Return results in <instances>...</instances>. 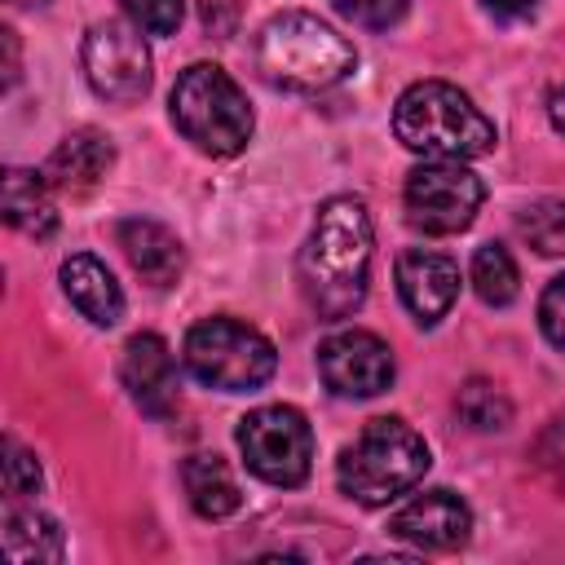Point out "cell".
<instances>
[{
	"label": "cell",
	"mask_w": 565,
	"mask_h": 565,
	"mask_svg": "<svg viewBox=\"0 0 565 565\" xmlns=\"http://www.w3.org/2000/svg\"><path fill=\"white\" fill-rule=\"evenodd\" d=\"M371 247H375V230L366 203L353 194H331L318 207L313 230L296 256L300 291L322 322H340L362 309L371 278Z\"/></svg>",
	"instance_id": "6da1fadb"
},
{
	"label": "cell",
	"mask_w": 565,
	"mask_h": 565,
	"mask_svg": "<svg viewBox=\"0 0 565 565\" xmlns=\"http://www.w3.org/2000/svg\"><path fill=\"white\" fill-rule=\"evenodd\" d=\"M353 44L305 9L274 13L256 35V71L287 93H322L353 75Z\"/></svg>",
	"instance_id": "7a4b0ae2"
},
{
	"label": "cell",
	"mask_w": 565,
	"mask_h": 565,
	"mask_svg": "<svg viewBox=\"0 0 565 565\" xmlns=\"http://www.w3.org/2000/svg\"><path fill=\"white\" fill-rule=\"evenodd\" d=\"M393 132L411 154L424 159H477L494 150V124L463 88L446 79L411 84L393 106Z\"/></svg>",
	"instance_id": "3957f363"
},
{
	"label": "cell",
	"mask_w": 565,
	"mask_h": 565,
	"mask_svg": "<svg viewBox=\"0 0 565 565\" xmlns=\"http://www.w3.org/2000/svg\"><path fill=\"white\" fill-rule=\"evenodd\" d=\"M428 446L424 437L406 424V419H371L344 450L335 463V481L340 490L362 503V508H384L393 499H402L406 490H415L428 472Z\"/></svg>",
	"instance_id": "277c9868"
},
{
	"label": "cell",
	"mask_w": 565,
	"mask_h": 565,
	"mask_svg": "<svg viewBox=\"0 0 565 565\" xmlns=\"http://www.w3.org/2000/svg\"><path fill=\"white\" fill-rule=\"evenodd\" d=\"M172 124L194 150L212 159H230L252 141V106L243 88L212 62H194L177 75Z\"/></svg>",
	"instance_id": "5b68a950"
},
{
	"label": "cell",
	"mask_w": 565,
	"mask_h": 565,
	"mask_svg": "<svg viewBox=\"0 0 565 565\" xmlns=\"http://www.w3.org/2000/svg\"><path fill=\"white\" fill-rule=\"evenodd\" d=\"M181 353H185L190 375L199 384L221 388V393H252L278 366L274 344L256 327H247L238 318H203V322H194L185 331Z\"/></svg>",
	"instance_id": "8992f818"
},
{
	"label": "cell",
	"mask_w": 565,
	"mask_h": 565,
	"mask_svg": "<svg viewBox=\"0 0 565 565\" xmlns=\"http://www.w3.org/2000/svg\"><path fill=\"white\" fill-rule=\"evenodd\" d=\"M238 450L269 486H300L313 468V428L296 406H256L238 419Z\"/></svg>",
	"instance_id": "52a82bcc"
},
{
	"label": "cell",
	"mask_w": 565,
	"mask_h": 565,
	"mask_svg": "<svg viewBox=\"0 0 565 565\" xmlns=\"http://www.w3.org/2000/svg\"><path fill=\"white\" fill-rule=\"evenodd\" d=\"M406 221L419 234H459L472 225L486 185L463 159H424L406 177Z\"/></svg>",
	"instance_id": "ba28073f"
},
{
	"label": "cell",
	"mask_w": 565,
	"mask_h": 565,
	"mask_svg": "<svg viewBox=\"0 0 565 565\" xmlns=\"http://www.w3.org/2000/svg\"><path fill=\"white\" fill-rule=\"evenodd\" d=\"M84 79L106 102H141L150 93V49L132 22H93L79 44Z\"/></svg>",
	"instance_id": "9c48e42d"
},
{
	"label": "cell",
	"mask_w": 565,
	"mask_h": 565,
	"mask_svg": "<svg viewBox=\"0 0 565 565\" xmlns=\"http://www.w3.org/2000/svg\"><path fill=\"white\" fill-rule=\"evenodd\" d=\"M318 375L335 397H375L393 384V349L375 331H335L318 344Z\"/></svg>",
	"instance_id": "30bf717a"
},
{
	"label": "cell",
	"mask_w": 565,
	"mask_h": 565,
	"mask_svg": "<svg viewBox=\"0 0 565 565\" xmlns=\"http://www.w3.org/2000/svg\"><path fill=\"white\" fill-rule=\"evenodd\" d=\"M397 291L402 305L415 313L419 327H433L450 313V305L459 300V265L446 252L433 247H406L397 256Z\"/></svg>",
	"instance_id": "8fae6325"
},
{
	"label": "cell",
	"mask_w": 565,
	"mask_h": 565,
	"mask_svg": "<svg viewBox=\"0 0 565 565\" xmlns=\"http://www.w3.org/2000/svg\"><path fill=\"white\" fill-rule=\"evenodd\" d=\"M468 530L472 512L455 490H424L393 512V534L402 543H415L419 552H450L468 543Z\"/></svg>",
	"instance_id": "7c38bea8"
},
{
	"label": "cell",
	"mask_w": 565,
	"mask_h": 565,
	"mask_svg": "<svg viewBox=\"0 0 565 565\" xmlns=\"http://www.w3.org/2000/svg\"><path fill=\"white\" fill-rule=\"evenodd\" d=\"M119 375H124L128 397H132L146 415L163 419V415L177 411V362H172V349H168L163 335H154V331L132 335V340L124 344Z\"/></svg>",
	"instance_id": "4fadbf2b"
},
{
	"label": "cell",
	"mask_w": 565,
	"mask_h": 565,
	"mask_svg": "<svg viewBox=\"0 0 565 565\" xmlns=\"http://www.w3.org/2000/svg\"><path fill=\"white\" fill-rule=\"evenodd\" d=\"M110 163H115L110 137H102L93 128H79V132H66L57 141V150L44 163V181L57 194H88L110 172Z\"/></svg>",
	"instance_id": "5bb4252c"
},
{
	"label": "cell",
	"mask_w": 565,
	"mask_h": 565,
	"mask_svg": "<svg viewBox=\"0 0 565 565\" xmlns=\"http://www.w3.org/2000/svg\"><path fill=\"white\" fill-rule=\"evenodd\" d=\"M119 247H124L128 265H132L150 287H159V291L172 287V282L181 278V269H185L181 238H177L168 225L150 221V216H128V221H119Z\"/></svg>",
	"instance_id": "9a60e30c"
},
{
	"label": "cell",
	"mask_w": 565,
	"mask_h": 565,
	"mask_svg": "<svg viewBox=\"0 0 565 565\" xmlns=\"http://www.w3.org/2000/svg\"><path fill=\"white\" fill-rule=\"evenodd\" d=\"M62 291L71 296V305L93 322V327H115L124 318V291L115 282V274L88 256V252H75L62 260Z\"/></svg>",
	"instance_id": "2e32d148"
},
{
	"label": "cell",
	"mask_w": 565,
	"mask_h": 565,
	"mask_svg": "<svg viewBox=\"0 0 565 565\" xmlns=\"http://www.w3.org/2000/svg\"><path fill=\"white\" fill-rule=\"evenodd\" d=\"M49 181L44 172H31V168H9L4 172V185H0V207H4V221L31 238H49L57 230V212H53V199H49Z\"/></svg>",
	"instance_id": "e0dca14e"
},
{
	"label": "cell",
	"mask_w": 565,
	"mask_h": 565,
	"mask_svg": "<svg viewBox=\"0 0 565 565\" xmlns=\"http://www.w3.org/2000/svg\"><path fill=\"white\" fill-rule=\"evenodd\" d=\"M181 486L190 494V508L207 521H221V516L238 512V503H243L238 481L221 455H190L181 463Z\"/></svg>",
	"instance_id": "ac0fdd59"
},
{
	"label": "cell",
	"mask_w": 565,
	"mask_h": 565,
	"mask_svg": "<svg viewBox=\"0 0 565 565\" xmlns=\"http://www.w3.org/2000/svg\"><path fill=\"white\" fill-rule=\"evenodd\" d=\"M4 556L18 565H40V561H62V530L57 521H49L44 512L26 508V512H9L4 530H0Z\"/></svg>",
	"instance_id": "d6986e66"
},
{
	"label": "cell",
	"mask_w": 565,
	"mask_h": 565,
	"mask_svg": "<svg viewBox=\"0 0 565 565\" xmlns=\"http://www.w3.org/2000/svg\"><path fill=\"white\" fill-rule=\"evenodd\" d=\"M516 287H521V274H516L512 252L503 243L477 247V256H472V291L486 305H512L516 300Z\"/></svg>",
	"instance_id": "ffe728a7"
},
{
	"label": "cell",
	"mask_w": 565,
	"mask_h": 565,
	"mask_svg": "<svg viewBox=\"0 0 565 565\" xmlns=\"http://www.w3.org/2000/svg\"><path fill=\"white\" fill-rule=\"evenodd\" d=\"M455 406H459V419H463L468 428H477V433H499V428H508V419H512V402H508L490 380H468V384L459 388Z\"/></svg>",
	"instance_id": "44dd1931"
},
{
	"label": "cell",
	"mask_w": 565,
	"mask_h": 565,
	"mask_svg": "<svg viewBox=\"0 0 565 565\" xmlns=\"http://www.w3.org/2000/svg\"><path fill=\"white\" fill-rule=\"evenodd\" d=\"M521 238L539 256H565V203L561 199H539L516 216Z\"/></svg>",
	"instance_id": "7402d4cb"
},
{
	"label": "cell",
	"mask_w": 565,
	"mask_h": 565,
	"mask_svg": "<svg viewBox=\"0 0 565 565\" xmlns=\"http://www.w3.org/2000/svg\"><path fill=\"white\" fill-rule=\"evenodd\" d=\"M128 22L141 26L146 35H172L181 22V0H119Z\"/></svg>",
	"instance_id": "603a6c76"
},
{
	"label": "cell",
	"mask_w": 565,
	"mask_h": 565,
	"mask_svg": "<svg viewBox=\"0 0 565 565\" xmlns=\"http://www.w3.org/2000/svg\"><path fill=\"white\" fill-rule=\"evenodd\" d=\"M340 18L366 26V31H384L406 13V0H331Z\"/></svg>",
	"instance_id": "cb8c5ba5"
},
{
	"label": "cell",
	"mask_w": 565,
	"mask_h": 565,
	"mask_svg": "<svg viewBox=\"0 0 565 565\" xmlns=\"http://www.w3.org/2000/svg\"><path fill=\"white\" fill-rule=\"evenodd\" d=\"M4 490H9L13 499H22V494H35V490H40V463H35V455H31V450H22L13 437L4 441Z\"/></svg>",
	"instance_id": "d4e9b609"
},
{
	"label": "cell",
	"mask_w": 565,
	"mask_h": 565,
	"mask_svg": "<svg viewBox=\"0 0 565 565\" xmlns=\"http://www.w3.org/2000/svg\"><path fill=\"white\" fill-rule=\"evenodd\" d=\"M539 327L556 349H565V274L547 282V291L539 300Z\"/></svg>",
	"instance_id": "484cf974"
},
{
	"label": "cell",
	"mask_w": 565,
	"mask_h": 565,
	"mask_svg": "<svg viewBox=\"0 0 565 565\" xmlns=\"http://www.w3.org/2000/svg\"><path fill=\"white\" fill-rule=\"evenodd\" d=\"M481 4H486L494 18H508V22H512V18H530L539 0H481Z\"/></svg>",
	"instance_id": "4316f807"
},
{
	"label": "cell",
	"mask_w": 565,
	"mask_h": 565,
	"mask_svg": "<svg viewBox=\"0 0 565 565\" xmlns=\"http://www.w3.org/2000/svg\"><path fill=\"white\" fill-rule=\"evenodd\" d=\"M547 119H552V128L565 137V88H556V93L547 97Z\"/></svg>",
	"instance_id": "83f0119b"
}]
</instances>
